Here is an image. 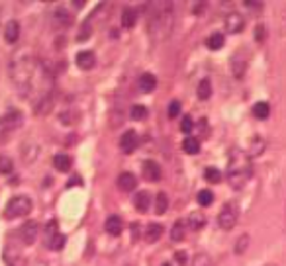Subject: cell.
I'll use <instances>...</instances> for the list:
<instances>
[{
  "mask_svg": "<svg viewBox=\"0 0 286 266\" xmlns=\"http://www.w3.org/2000/svg\"><path fill=\"white\" fill-rule=\"evenodd\" d=\"M253 115H255L257 120H267V117L271 115V106H269V102H257V104L253 106Z\"/></svg>",
  "mask_w": 286,
  "mask_h": 266,
  "instance_id": "22",
  "label": "cell"
},
{
  "mask_svg": "<svg viewBox=\"0 0 286 266\" xmlns=\"http://www.w3.org/2000/svg\"><path fill=\"white\" fill-rule=\"evenodd\" d=\"M163 266H171V264H169V262H165V264H163Z\"/></svg>",
  "mask_w": 286,
  "mask_h": 266,
  "instance_id": "45",
  "label": "cell"
},
{
  "mask_svg": "<svg viewBox=\"0 0 286 266\" xmlns=\"http://www.w3.org/2000/svg\"><path fill=\"white\" fill-rule=\"evenodd\" d=\"M137 237H139V223H132V241H137Z\"/></svg>",
  "mask_w": 286,
  "mask_h": 266,
  "instance_id": "42",
  "label": "cell"
},
{
  "mask_svg": "<svg viewBox=\"0 0 286 266\" xmlns=\"http://www.w3.org/2000/svg\"><path fill=\"white\" fill-rule=\"evenodd\" d=\"M167 208H169V198H167L165 192H159V194L155 196V214L163 216V214L167 212Z\"/></svg>",
  "mask_w": 286,
  "mask_h": 266,
  "instance_id": "24",
  "label": "cell"
},
{
  "mask_svg": "<svg viewBox=\"0 0 286 266\" xmlns=\"http://www.w3.org/2000/svg\"><path fill=\"white\" fill-rule=\"evenodd\" d=\"M155 86H157V78L151 73H143L139 76V88H141V92H153Z\"/></svg>",
  "mask_w": 286,
  "mask_h": 266,
  "instance_id": "18",
  "label": "cell"
},
{
  "mask_svg": "<svg viewBox=\"0 0 286 266\" xmlns=\"http://www.w3.org/2000/svg\"><path fill=\"white\" fill-rule=\"evenodd\" d=\"M204 225H206V216L200 214V212H192L190 217H188V227L198 231V229H202Z\"/></svg>",
  "mask_w": 286,
  "mask_h": 266,
  "instance_id": "23",
  "label": "cell"
},
{
  "mask_svg": "<svg viewBox=\"0 0 286 266\" xmlns=\"http://www.w3.org/2000/svg\"><path fill=\"white\" fill-rule=\"evenodd\" d=\"M231 71H233V75H236L237 78H241V76L245 75V71H247V59L241 57L239 53L233 55V59H231Z\"/></svg>",
  "mask_w": 286,
  "mask_h": 266,
  "instance_id": "16",
  "label": "cell"
},
{
  "mask_svg": "<svg viewBox=\"0 0 286 266\" xmlns=\"http://www.w3.org/2000/svg\"><path fill=\"white\" fill-rule=\"evenodd\" d=\"M141 172H143V178H145V180H149V182H157V180L161 178V166L157 165L155 161H143Z\"/></svg>",
  "mask_w": 286,
  "mask_h": 266,
  "instance_id": "8",
  "label": "cell"
},
{
  "mask_svg": "<svg viewBox=\"0 0 286 266\" xmlns=\"http://www.w3.org/2000/svg\"><path fill=\"white\" fill-rule=\"evenodd\" d=\"M224 25L227 34H241L245 29V20L239 12H229L225 16Z\"/></svg>",
  "mask_w": 286,
  "mask_h": 266,
  "instance_id": "5",
  "label": "cell"
},
{
  "mask_svg": "<svg viewBox=\"0 0 286 266\" xmlns=\"http://www.w3.org/2000/svg\"><path fill=\"white\" fill-rule=\"evenodd\" d=\"M134 205H136V210L137 212H147L149 210V205H151V196H149V192H137L136 196H134Z\"/></svg>",
  "mask_w": 286,
  "mask_h": 266,
  "instance_id": "15",
  "label": "cell"
},
{
  "mask_svg": "<svg viewBox=\"0 0 286 266\" xmlns=\"http://www.w3.org/2000/svg\"><path fill=\"white\" fill-rule=\"evenodd\" d=\"M14 170V163L10 157H6V155H0V172L2 174H10Z\"/></svg>",
  "mask_w": 286,
  "mask_h": 266,
  "instance_id": "31",
  "label": "cell"
},
{
  "mask_svg": "<svg viewBox=\"0 0 286 266\" xmlns=\"http://www.w3.org/2000/svg\"><path fill=\"white\" fill-rule=\"evenodd\" d=\"M237 219H239V208H237V203L236 202L224 203V208L218 214V225H220V229L231 231V229L236 227Z\"/></svg>",
  "mask_w": 286,
  "mask_h": 266,
  "instance_id": "3",
  "label": "cell"
},
{
  "mask_svg": "<svg viewBox=\"0 0 286 266\" xmlns=\"http://www.w3.org/2000/svg\"><path fill=\"white\" fill-rule=\"evenodd\" d=\"M192 266H212V258L206 253H198L192 260Z\"/></svg>",
  "mask_w": 286,
  "mask_h": 266,
  "instance_id": "35",
  "label": "cell"
},
{
  "mask_svg": "<svg viewBox=\"0 0 286 266\" xmlns=\"http://www.w3.org/2000/svg\"><path fill=\"white\" fill-rule=\"evenodd\" d=\"M192 127H194V122H192V117H190V115H187V117L180 122V129H183L185 133H190V131H192Z\"/></svg>",
  "mask_w": 286,
  "mask_h": 266,
  "instance_id": "37",
  "label": "cell"
},
{
  "mask_svg": "<svg viewBox=\"0 0 286 266\" xmlns=\"http://www.w3.org/2000/svg\"><path fill=\"white\" fill-rule=\"evenodd\" d=\"M75 184H83V182H81V176H73L71 180H69V184H67V186L71 188V186H75Z\"/></svg>",
  "mask_w": 286,
  "mask_h": 266,
  "instance_id": "44",
  "label": "cell"
},
{
  "mask_svg": "<svg viewBox=\"0 0 286 266\" xmlns=\"http://www.w3.org/2000/svg\"><path fill=\"white\" fill-rule=\"evenodd\" d=\"M55 20H57V22H61V25L73 24V16L69 14L67 8H57V10H55Z\"/></svg>",
  "mask_w": 286,
  "mask_h": 266,
  "instance_id": "28",
  "label": "cell"
},
{
  "mask_svg": "<svg viewBox=\"0 0 286 266\" xmlns=\"http://www.w3.org/2000/svg\"><path fill=\"white\" fill-rule=\"evenodd\" d=\"M243 6L251 8V12H261L263 10V2H251V0H247V2H243Z\"/></svg>",
  "mask_w": 286,
  "mask_h": 266,
  "instance_id": "41",
  "label": "cell"
},
{
  "mask_svg": "<svg viewBox=\"0 0 286 266\" xmlns=\"http://www.w3.org/2000/svg\"><path fill=\"white\" fill-rule=\"evenodd\" d=\"M65 243H67V239H65V235H61V233H57L51 241H47V245H49L51 251H61L63 247H65Z\"/></svg>",
  "mask_w": 286,
  "mask_h": 266,
  "instance_id": "32",
  "label": "cell"
},
{
  "mask_svg": "<svg viewBox=\"0 0 286 266\" xmlns=\"http://www.w3.org/2000/svg\"><path fill=\"white\" fill-rule=\"evenodd\" d=\"M136 186H137L136 174H132V172H122V174L118 176V188H120L122 192L136 190Z\"/></svg>",
  "mask_w": 286,
  "mask_h": 266,
  "instance_id": "11",
  "label": "cell"
},
{
  "mask_svg": "<svg viewBox=\"0 0 286 266\" xmlns=\"http://www.w3.org/2000/svg\"><path fill=\"white\" fill-rule=\"evenodd\" d=\"M265 266H276V264H265Z\"/></svg>",
  "mask_w": 286,
  "mask_h": 266,
  "instance_id": "46",
  "label": "cell"
},
{
  "mask_svg": "<svg viewBox=\"0 0 286 266\" xmlns=\"http://www.w3.org/2000/svg\"><path fill=\"white\" fill-rule=\"evenodd\" d=\"M251 174H253L251 157L245 151L231 149L229 161H227V182H229V186L233 190H241L249 182Z\"/></svg>",
  "mask_w": 286,
  "mask_h": 266,
  "instance_id": "1",
  "label": "cell"
},
{
  "mask_svg": "<svg viewBox=\"0 0 286 266\" xmlns=\"http://www.w3.org/2000/svg\"><path fill=\"white\" fill-rule=\"evenodd\" d=\"M137 143H139V139H137L136 131H125L124 135H122V139H120V149L129 155V153L136 151Z\"/></svg>",
  "mask_w": 286,
  "mask_h": 266,
  "instance_id": "9",
  "label": "cell"
},
{
  "mask_svg": "<svg viewBox=\"0 0 286 266\" xmlns=\"http://www.w3.org/2000/svg\"><path fill=\"white\" fill-rule=\"evenodd\" d=\"M178 114H180V102L173 100L169 104V117H176Z\"/></svg>",
  "mask_w": 286,
  "mask_h": 266,
  "instance_id": "36",
  "label": "cell"
},
{
  "mask_svg": "<svg viewBox=\"0 0 286 266\" xmlns=\"http://www.w3.org/2000/svg\"><path fill=\"white\" fill-rule=\"evenodd\" d=\"M174 260L178 262L180 266H185L188 262V254H187V251H176L174 253Z\"/></svg>",
  "mask_w": 286,
  "mask_h": 266,
  "instance_id": "39",
  "label": "cell"
},
{
  "mask_svg": "<svg viewBox=\"0 0 286 266\" xmlns=\"http://www.w3.org/2000/svg\"><path fill=\"white\" fill-rule=\"evenodd\" d=\"M147 108L145 106H141V104H136L132 110H129V115H132V120H136V122H141V120H145L147 117Z\"/></svg>",
  "mask_w": 286,
  "mask_h": 266,
  "instance_id": "29",
  "label": "cell"
},
{
  "mask_svg": "<svg viewBox=\"0 0 286 266\" xmlns=\"http://www.w3.org/2000/svg\"><path fill=\"white\" fill-rule=\"evenodd\" d=\"M36 237H38V223L36 221H25L24 225L20 227V239L25 245H34Z\"/></svg>",
  "mask_w": 286,
  "mask_h": 266,
  "instance_id": "7",
  "label": "cell"
},
{
  "mask_svg": "<svg viewBox=\"0 0 286 266\" xmlns=\"http://www.w3.org/2000/svg\"><path fill=\"white\" fill-rule=\"evenodd\" d=\"M173 29V4L163 2V10H155L149 20V34L153 38L163 39Z\"/></svg>",
  "mask_w": 286,
  "mask_h": 266,
  "instance_id": "2",
  "label": "cell"
},
{
  "mask_svg": "<svg viewBox=\"0 0 286 266\" xmlns=\"http://www.w3.org/2000/svg\"><path fill=\"white\" fill-rule=\"evenodd\" d=\"M187 225L188 223L185 219H176L173 229H171V241H174V243L183 241V239L187 237Z\"/></svg>",
  "mask_w": 286,
  "mask_h": 266,
  "instance_id": "13",
  "label": "cell"
},
{
  "mask_svg": "<svg viewBox=\"0 0 286 266\" xmlns=\"http://www.w3.org/2000/svg\"><path fill=\"white\" fill-rule=\"evenodd\" d=\"M53 166H55L59 172H69L71 166H73V159H71L69 155H65V153H59V155L53 157Z\"/></svg>",
  "mask_w": 286,
  "mask_h": 266,
  "instance_id": "14",
  "label": "cell"
},
{
  "mask_svg": "<svg viewBox=\"0 0 286 266\" xmlns=\"http://www.w3.org/2000/svg\"><path fill=\"white\" fill-rule=\"evenodd\" d=\"M265 151V139H263L261 135H257V137H253L251 141V149H249V157H255V155H261Z\"/></svg>",
  "mask_w": 286,
  "mask_h": 266,
  "instance_id": "25",
  "label": "cell"
},
{
  "mask_svg": "<svg viewBox=\"0 0 286 266\" xmlns=\"http://www.w3.org/2000/svg\"><path fill=\"white\" fill-rule=\"evenodd\" d=\"M204 8H206V4H204V2H202V4H194V14H202L204 12Z\"/></svg>",
  "mask_w": 286,
  "mask_h": 266,
  "instance_id": "43",
  "label": "cell"
},
{
  "mask_svg": "<svg viewBox=\"0 0 286 266\" xmlns=\"http://www.w3.org/2000/svg\"><path fill=\"white\" fill-rule=\"evenodd\" d=\"M18 38H20V24L18 22H8L6 29H4V39L8 43H14V41H18Z\"/></svg>",
  "mask_w": 286,
  "mask_h": 266,
  "instance_id": "19",
  "label": "cell"
},
{
  "mask_svg": "<svg viewBox=\"0 0 286 266\" xmlns=\"http://www.w3.org/2000/svg\"><path fill=\"white\" fill-rule=\"evenodd\" d=\"M94 65H96V57H94L92 51H81V53L76 55V67H79V69L90 71Z\"/></svg>",
  "mask_w": 286,
  "mask_h": 266,
  "instance_id": "10",
  "label": "cell"
},
{
  "mask_svg": "<svg viewBox=\"0 0 286 266\" xmlns=\"http://www.w3.org/2000/svg\"><path fill=\"white\" fill-rule=\"evenodd\" d=\"M183 149L188 155H196L200 151V141L196 137H187V139L183 141Z\"/></svg>",
  "mask_w": 286,
  "mask_h": 266,
  "instance_id": "26",
  "label": "cell"
},
{
  "mask_svg": "<svg viewBox=\"0 0 286 266\" xmlns=\"http://www.w3.org/2000/svg\"><path fill=\"white\" fill-rule=\"evenodd\" d=\"M212 202H214V194H212V190H200L198 192V203L200 205L208 208V205H212Z\"/></svg>",
  "mask_w": 286,
  "mask_h": 266,
  "instance_id": "33",
  "label": "cell"
},
{
  "mask_svg": "<svg viewBox=\"0 0 286 266\" xmlns=\"http://www.w3.org/2000/svg\"><path fill=\"white\" fill-rule=\"evenodd\" d=\"M4 260H6L8 266L25 264V258H24V254H22V251H20L18 247H14V245H6V247H4Z\"/></svg>",
  "mask_w": 286,
  "mask_h": 266,
  "instance_id": "6",
  "label": "cell"
},
{
  "mask_svg": "<svg viewBox=\"0 0 286 266\" xmlns=\"http://www.w3.org/2000/svg\"><path fill=\"white\" fill-rule=\"evenodd\" d=\"M265 36H267V29H265V25L259 24L257 27H255V39L259 41V43H263L265 41Z\"/></svg>",
  "mask_w": 286,
  "mask_h": 266,
  "instance_id": "40",
  "label": "cell"
},
{
  "mask_svg": "<svg viewBox=\"0 0 286 266\" xmlns=\"http://www.w3.org/2000/svg\"><path fill=\"white\" fill-rule=\"evenodd\" d=\"M55 229H57V223H55V221H49V225L45 227V237H47V241H51V239L59 233V231H55Z\"/></svg>",
  "mask_w": 286,
  "mask_h": 266,
  "instance_id": "38",
  "label": "cell"
},
{
  "mask_svg": "<svg viewBox=\"0 0 286 266\" xmlns=\"http://www.w3.org/2000/svg\"><path fill=\"white\" fill-rule=\"evenodd\" d=\"M247 247H249V235H241V237L237 239L233 251H236V254H243L247 251Z\"/></svg>",
  "mask_w": 286,
  "mask_h": 266,
  "instance_id": "34",
  "label": "cell"
},
{
  "mask_svg": "<svg viewBox=\"0 0 286 266\" xmlns=\"http://www.w3.org/2000/svg\"><path fill=\"white\" fill-rule=\"evenodd\" d=\"M30 212H32V200L28 196H14L12 200L6 203V210H4L8 219L28 216Z\"/></svg>",
  "mask_w": 286,
  "mask_h": 266,
  "instance_id": "4",
  "label": "cell"
},
{
  "mask_svg": "<svg viewBox=\"0 0 286 266\" xmlns=\"http://www.w3.org/2000/svg\"><path fill=\"white\" fill-rule=\"evenodd\" d=\"M106 231H108V235H112V237H118V235H122V231H124V221H122V217L120 216H110L106 219Z\"/></svg>",
  "mask_w": 286,
  "mask_h": 266,
  "instance_id": "12",
  "label": "cell"
},
{
  "mask_svg": "<svg viewBox=\"0 0 286 266\" xmlns=\"http://www.w3.org/2000/svg\"><path fill=\"white\" fill-rule=\"evenodd\" d=\"M204 178H206L210 184H218V182L222 180V172H220L216 166H208V168L204 170Z\"/></svg>",
  "mask_w": 286,
  "mask_h": 266,
  "instance_id": "30",
  "label": "cell"
},
{
  "mask_svg": "<svg viewBox=\"0 0 286 266\" xmlns=\"http://www.w3.org/2000/svg\"><path fill=\"white\" fill-rule=\"evenodd\" d=\"M212 96V82L208 78H204V80H200L198 84V98L200 100H208Z\"/></svg>",
  "mask_w": 286,
  "mask_h": 266,
  "instance_id": "27",
  "label": "cell"
},
{
  "mask_svg": "<svg viewBox=\"0 0 286 266\" xmlns=\"http://www.w3.org/2000/svg\"><path fill=\"white\" fill-rule=\"evenodd\" d=\"M163 235V225L161 223H149L147 229H145V241L147 243H155L159 241Z\"/></svg>",
  "mask_w": 286,
  "mask_h": 266,
  "instance_id": "17",
  "label": "cell"
},
{
  "mask_svg": "<svg viewBox=\"0 0 286 266\" xmlns=\"http://www.w3.org/2000/svg\"><path fill=\"white\" fill-rule=\"evenodd\" d=\"M136 22H137V10L136 8H124V12H122V25L124 27H134L136 25Z\"/></svg>",
  "mask_w": 286,
  "mask_h": 266,
  "instance_id": "21",
  "label": "cell"
},
{
  "mask_svg": "<svg viewBox=\"0 0 286 266\" xmlns=\"http://www.w3.org/2000/svg\"><path fill=\"white\" fill-rule=\"evenodd\" d=\"M224 41H225L224 34H220V32H214L210 38L206 39V47H208V49H212V51H218V49H222V47H224Z\"/></svg>",
  "mask_w": 286,
  "mask_h": 266,
  "instance_id": "20",
  "label": "cell"
}]
</instances>
